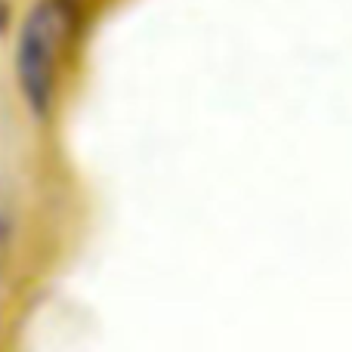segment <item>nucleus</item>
I'll return each instance as SVG.
<instances>
[{"label":"nucleus","mask_w":352,"mask_h":352,"mask_svg":"<svg viewBox=\"0 0 352 352\" xmlns=\"http://www.w3.org/2000/svg\"><path fill=\"white\" fill-rule=\"evenodd\" d=\"M68 10L62 0H43L25 19L22 37L16 47V72L22 80V90L28 96L31 109L43 111L53 96L59 53L68 34Z\"/></svg>","instance_id":"nucleus-1"}]
</instances>
